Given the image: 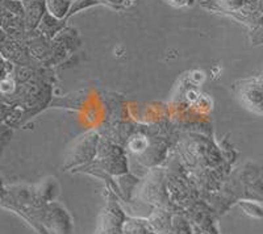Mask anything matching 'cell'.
Here are the masks:
<instances>
[{
	"label": "cell",
	"mask_w": 263,
	"mask_h": 234,
	"mask_svg": "<svg viewBox=\"0 0 263 234\" xmlns=\"http://www.w3.org/2000/svg\"><path fill=\"white\" fill-rule=\"evenodd\" d=\"M168 2L177 7H189L195 3V0H168Z\"/></svg>",
	"instance_id": "obj_1"
}]
</instances>
